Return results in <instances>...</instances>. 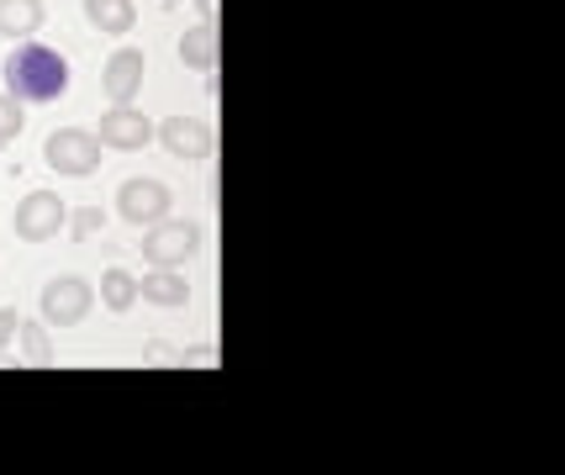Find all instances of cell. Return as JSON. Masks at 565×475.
I'll return each instance as SVG.
<instances>
[{
  "label": "cell",
  "mask_w": 565,
  "mask_h": 475,
  "mask_svg": "<svg viewBox=\"0 0 565 475\" xmlns=\"http://www.w3.org/2000/svg\"><path fill=\"white\" fill-rule=\"evenodd\" d=\"M0 79H6V96L43 106V100H58L70 90V58L49 43H22L17 53H6Z\"/></svg>",
  "instance_id": "cell-1"
},
{
  "label": "cell",
  "mask_w": 565,
  "mask_h": 475,
  "mask_svg": "<svg viewBox=\"0 0 565 475\" xmlns=\"http://www.w3.org/2000/svg\"><path fill=\"white\" fill-rule=\"evenodd\" d=\"M43 159H49V170L70 180H85L100 170V138L90 127H58L49 132V143H43Z\"/></svg>",
  "instance_id": "cell-2"
},
{
  "label": "cell",
  "mask_w": 565,
  "mask_h": 475,
  "mask_svg": "<svg viewBox=\"0 0 565 475\" xmlns=\"http://www.w3.org/2000/svg\"><path fill=\"white\" fill-rule=\"evenodd\" d=\"M196 253H201V227L196 223H174V217H164V223L143 227V259L153 270H180V265H191Z\"/></svg>",
  "instance_id": "cell-3"
},
{
  "label": "cell",
  "mask_w": 565,
  "mask_h": 475,
  "mask_svg": "<svg viewBox=\"0 0 565 475\" xmlns=\"http://www.w3.org/2000/svg\"><path fill=\"white\" fill-rule=\"evenodd\" d=\"M90 306H96V285L85 276H53L43 285V296H38V312H43V323L49 327H74L90 317Z\"/></svg>",
  "instance_id": "cell-4"
},
{
  "label": "cell",
  "mask_w": 565,
  "mask_h": 475,
  "mask_svg": "<svg viewBox=\"0 0 565 475\" xmlns=\"http://www.w3.org/2000/svg\"><path fill=\"white\" fill-rule=\"evenodd\" d=\"M170 185L164 180H148V175H132L117 185V217H122L127 227H153V223H164L170 217Z\"/></svg>",
  "instance_id": "cell-5"
},
{
  "label": "cell",
  "mask_w": 565,
  "mask_h": 475,
  "mask_svg": "<svg viewBox=\"0 0 565 475\" xmlns=\"http://www.w3.org/2000/svg\"><path fill=\"white\" fill-rule=\"evenodd\" d=\"M64 223H70V206L53 196V191H26L17 201V212H11V227H17L22 244H49V238L64 233Z\"/></svg>",
  "instance_id": "cell-6"
},
{
  "label": "cell",
  "mask_w": 565,
  "mask_h": 475,
  "mask_svg": "<svg viewBox=\"0 0 565 475\" xmlns=\"http://www.w3.org/2000/svg\"><path fill=\"white\" fill-rule=\"evenodd\" d=\"M100 149H122V153H138L153 143V127L159 122H148L138 106H111V111H100Z\"/></svg>",
  "instance_id": "cell-7"
},
{
  "label": "cell",
  "mask_w": 565,
  "mask_h": 475,
  "mask_svg": "<svg viewBox=\"0 0 565 475\" xmlns=\"http://www.w3.org/2000/svg\"><path fill=\"white\" fill-rule=\"evenodd\" d=\"M153 138H159L174 159H196V164L217 153V132L206 122H196V117H164V122L153 127Z\"/></svg>",
  "instance_id": "cell-8"
},
{
  "label": "cell",
  "mask_w": 565,
  "mask_h": 475,
  "mask_svg": "<svg viewBox=\"0 0 565 475\" xmlns=\"http://www.w3.org/2000/svg\"><path fill=\"white\" fill-rule=\"evenodd\" d=\"M143 69H148L143 48H117L111 53L106 69H100V90H106V100H111V106H132L138 90H143Z\"/></svg>",
  "instance_id": "cell-9"
},
{
  "label": "cell",
  "mask_w": 565,
  "mask_h": 475,
  "mask_svg": "<svg viewBox=\"0 0 565 475\" xmlns=\"http://www.w3.org/2000/svg\"><path fill=\"white\" fill-rule=\"evenodd\" d=\"M180 64H185V69H201V75L217 69V22H212V17H201L196 26H185V37H180Z\"/></svg>",
  "instance_id": "cell-10"
},
{
  "label": "cell",
  "mask_w": 565,
  "mask_h": 475,
  "mask_svg": "<svg viewBox=\"0 0 565 475\" xmlns=\"http://www.w3.org/2000/svg\"><path fill=\"white\" fill-rule=\"evenodd\" d=\"M85 22L106 37H127L138 26V6L132 0H85Z\"/></svg>",
  "instance_id": "cell-11"
},
{
  "label": "cell",
  "mask_w": 565,
  "mask_h": 475,
  "mask_svg": "<svg viewBox=\"0 0 565 475\" xmlns=\"http://www.w3.org/2000/svg\"><path fill=\"white\" fill-rule=\"evenodd\" d=\"M43 22H49L43 0H0V37H32Z\"/></svg>",
  "instance_id": "cell-12"
},
{
  "label": "cell",
  "mask_w": 565,
  "mask_h": 475,
  "mask_svg": "<svg viewBox=\"0 0 565 475\" xmlns=\"http://www.w3.org/2000/svg\"><path fill=\"white\" fill-rule=\"evenodd\" d=\"M138 296L153 301V306H185V301H191V285H185L180 270H148V276L138 280Z\"/></svg>",
  "instance_id": "cell-13"
},
{
  "label": "cell",
  "mask_w": 565,
  "mask_h": 475,
  "mask_svg": "<svg viewBox=\"0 0 565 475\" xmlns=\"http://www.w3.org/2000/svg\"><path fill=\"white\" fill-rule=\"evenodd\" d=\"M100 306L106 312H132L138 306V276L132 270H106L100 276Z\"/></svg>",
  "instance_id": "cell-14"
},
{
  "label": "cell",
  "mask_w": 565,
  "mask_h": 475,
  "mask_svg": "<svg viewBox=\"0 0 565 475\" xmlns=\"http://www.w3.org/2000/svg\"><path fill=\"white\" fill-rule=\"evenodd\" d=\"M17 338H22V359H26V365H53V359H58V354H53V338H49V323H43V317H38V323H26V317H22Z\"/></svg>",
  "instance_id": "cell-15"
},
{
  "label": "cell",
  "mask_w": 565,
  "mask_h": 475,
  "mask_svg": "<svg viewBox=\"0 0 565 475\" xmlns=\"http://www.w3.org/2000/svg\"><path fill=\"white\" fill-rule=\"evenodd\" d=\"M64 227H70V238H79V244H85V238H96L100 227H106V212H100V206H79Z\"/></svg>",
  "instance_id": "cell-16"
},
{
  "label": "cell",
  "mask_w": 565,
  "mask_h": 475,
  "mask_svg": "<svg viewBox=\"0 0 565 475\" xmlns=\"http://www.w3.org/2000/svg\"><path fill=\"white\" fill-rule=\"evenodd\" d=\"M11 138H22V100L0 90V149H6Z\"/></svg>",
  "instance_id": "cell-17"
},
{
  "label": "cell",
  "mask_w": 565,
  "mask_h": 475,
  "mask_svg": "<svg viewBox=\"0 0 565 475\" xmlns=\"http://www.w3.org/2000/svg\"><path fill=\"white\" fill-rule=\"evenodd\" d=\"M17 327H22V317H17L11 306H0V354H6V344L17 338Z\"/></svg>",
  "instance_id": "cell-18"
},
{
  "label": "cell",
  "mask_w": 565,
  "mask_h": 475,
  "mask_svg": "<svg viewBox=\"0 0 565 475\" xmlns=\"http://www.w3.org/2000/svg\"><path fill=\"white\" fill-rule=\"evenodd\" d=\"M170 365H212V349H185V354H174Z\"/></svg>",
  "instance_id": "cell-19"
},
{
  "label": "cell",
  "mask_w": 565,
  "mask_h": 475,
  "mask_svg": "<svg viewBox=\"0 0 565 475\" xmlns=\"http://www.w3.org/2000/svg\"><path fill=\"white\" fill-rule=\"evenodd\" d=\"M201 6V17H212V11H217V0H196Z\"/></svg>",
  "instance_id": "cell-20"
}]
</instances>
